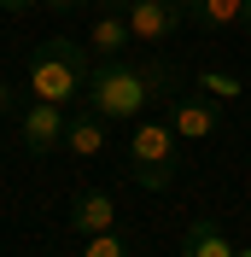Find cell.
Masks as SVG:
<instances>
[{
  "instance_id": "cell-1",
  "label": "cell",
  "mask_w": 251,
  "mask_h": 257,
  "mask_svg": "<svg viewBox=\"0 0 251 257\" xmlns=\"http://www.w3.org/2000/svg\"><path fill=\"white\" fill-rule=\"evenodd\" d=\"M164 94H175V64L170 59H94L88 94L82 105H94L105 123H141L146 105H158Z\"/></svg>"
},
{
  "instance_id": "cell-2",
  "label": "cell",
  "mask_w": 251,
  "mask_h": 257,
  "mask_svg": "<svg viewBox=\"0 0 251 257\" xmlns=\"http://www.w3.org/2000/svg\"><path fill=\"white\" fill-rule=\"evenodd\" d=\"M88 76H94V53L88 41H70V35H53L30 53V94L53 99V105H76L88 94Z\"/></svg>"
},
{
  "instance_id": "cell-3",
  "label": "cell",
  "mask_w": 251,
  "mask_h": 257,
  "mask_svg": "<svg viewBox=\"0 0 251 257\" xmlns=\"http://www.w3.org/2000/svg\"><path fill=\"white\" fill-rule=\"evenodd\" d=\"M129 176L141 181L146 193L175 187V176H181V141H175L170 123H158V117H141V123H135V141H129Z\"/></svg>"
},
{
  "instance_id": "cell-4",
  "label": "cell",
  "mask_w": 251,
  "mask_h": 257,
  "mask_svg": "<svg viewBox=\"0 0 251 257\" xmlns=\"http://www.w3.org/2000/svg\"><path fill=\"white\" fill-rule=\"evenodd\" d=\"M64 128H70V111L53 105V99H35V105H24V117H18V141H24L30 158H47V152L64 146Z\"/></svg>"
},
{
  "instance_id": "cell-5",
  "label": "cell",
  "mask_w": 251,
  "mask_h": 257,
  "mask_svg": "<svg viewBox=\"0 0 251 257\" xmlns=\"http://www.w3.org/2000/svg\"><path fill=\"white\" fill-rule=\"evenodd\" d=\"M123 18H129V35H135V41L158 47V41H170V35L187 24V0H129Z\"/></svg>"
},
{
  "instance_id": "cell-6",
  "label": "cell",
  "mask_w": 251,
  "mask_h": 257,
  "mask_svg": "<svg viewBox=\"0 0 251 257\" xmlns=\"http://www.w3.org/2000/svg\"><path fill=\"white\" fill-rule=\"evenodd\" d=\"M164 123L175 128V141H210L222 128V99H210V94L170 99V117H164Z\"/></svg>"
},
{
  "instance_id": "cell-7",
  "label": "cell",
  "mask_w": 251,
  "mask_h": 257,
  "mask_svg": "<svg viewBox=\"0 0 251 257\" xmlns=\"http://www.w3.org/2000/svg\"><path fill=\"white\" fill-rule=\"evenodd\" d=\"M70 228H76L82 240H88V234L117 228V199H111L105 187H82L76 199H70Z\"/></svg>"
},
{
  "instance_id": "cell-8",
  "label": "cell",
  "mask_w": 251,
  "mask_h": 257,
  "mask_svg": "<svg viewBox=\"0 0 251 257\" xmlns=\"http://www.w3.org/2000/svg\"><path fill=\"white\" fill-rule=\"evenodd\" d=\"M129 47H135V35H129V18H123V12H94L88 53H94V59H123Z\"/></svg>"
},
{
  "instance_id": "cell-9",
  "label": "cell",
  "mask_w": 251,
  "mask_h": 257,
  "mask_svg": "<svg viewBox=\"0 0 251 257\" xmlns=\"http://www.w3.org/2000/svg\"><path fill=\"white\" fill-rule=\"evenodd\" d=\"M64 152H76V158H99V152H105V117H99L94 105L70 111V128H64Z\"/></svg>"
},
{
  "instance_id": "cell-10",
  "label": "cell",
  "mask_w": 251,
  "mask_h": 257,
  "mask_svg": "<svg viewBox=\"0 0 251 257\" xmlns=\"http://www.w3.org/2000/svg\"><path fill=\"white\" fill-rule=\"evenodd\" d=\"M187 24L193 30H234V24H245V0H187Z\"/></svg>"
},
{
  "instance_id": "cell-11",
  "label": "cell",
  "mask_w": 251,
  "mask_h": 257,
  "mask_svg": "<svg viewBox=\"0 0 251 257\" xmlns=\"http://www.w3.org/2000/svg\"><path fill=\"white\" fill-rule=\"evenodd\" d=\"M181 257H234V240H228L210 216H199V222H187V234H181Z\"/></svg>"
},
{
  "instance_id": "cell-12",
  "label": "cell",
  "mask_w": 251,
  "mask_h": 257,
  "mask_svg": "<svg viewBox=\"0 0 251 257\" xmlns=\"http://www.w3.org/2000/svg\"><path fill=\"white\" fill-rule=\"evenodd\" d=\"M199 94L222 99V105H234V99H239V76H234V70H216V64H204V70H199Z\"/></svg>"
},
{
  "instance_id": "cell-13",
  "label": "cell",
  "mask_w": 251,
  "mask_h": 257,
  "mask_svg": "<svg viewBox=\"0 0 251 257\" xmlns=\"http://www.w3.org/2000/svg\"><path fill=\"white\" fill-rule=\"evenodd\" d=\"M82 257H135V251H129L123 240H117V228H105V234H88Z\"/></svg>"
},
{
  "instance_id": "cell-14",
  "label": "cell",
  "mask_w": 251,
  "mask_h": 257,
  "mask_svg": "<svg viewBox=\"0 0 251 257\" xmlns=\"http://www.w3.org/2000/svg\"><path fill=\"white\" fill-rule=\"evenodd\" d=\"M53 12H105V0H47Z\"/></svg>"
},
{
  "instance_id": "cell-15",
  "label": "cell",
  "mask_w": 251,
  "mask_h": 257,
  "mask_svg": "<svg viewBox=\"0 0 251 257\" xmlns=\"http://www.w3.org/2000/svg\"><path fill=\"white\" fill-rule=\"evenodd\" d=\"M12 111H18V94L6 88V82H0V117H12Z\"/></svg>"
},
{
  "instance_id": "cell-16",
  "label": "cell",
  "mask_w": 251,
  "mask_h": 257,
  "mask_svg": "<svg viewBox=\"0 0 251 257\" xmlns=\"http://www.w3.org/2000/svg\"><path fill=\"white\" fill-rule=\"evenodd\" d=\"M30 6H41V0H0V12H30Z\"/></svg>"
},
{
  "instance_id": "cell-17",
  "label": "cell",
  "mask_w": 251,
  "mask_h": 257,
  "mask_svg": "<svg viewBox=\"0 0 251 257\" xmlns=\"http://www.w3.org/2000/svg\"><path fill=\"white\" fill-rule=\"evenodd\" d=\"M234 257H251V245H239V251H234Z\"/></svg>"
},
{
  "instance_id": "cell-18",
  "label": "cell",
  "mask_w": 251,
  "mask_h": 257,
  "mask_svg": "<svg viewBox=\"0 0 251 257\" xmlns=\"http://www.w3.org/2000/svg\"><path fill=\"white\" fill-rule=\"evenodd\" d=\"M245 30H251V0H245Z\"/></svg>"
}]
</instances>
